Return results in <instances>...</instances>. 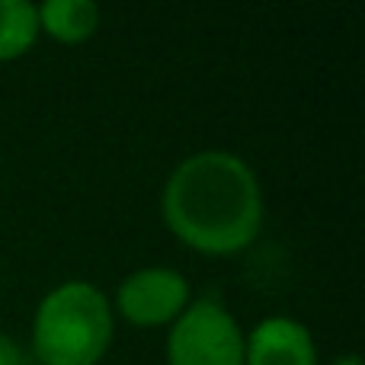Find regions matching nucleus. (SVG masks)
Instances as JSON below:
<instances>
[{"mask_svg":"<svg viewBox=\"0 0 365 365\" xmlns=\"http://www.w3.org/2000/svg\"><path fill=\"white\" fill-rule=\"evenodd\" d=\"M189 304L186 276L170 266H145L125 276L115 292V311L135 327L173 324Z\"/></svg>","mask_w":365,"mask_h":365,"instance_id":"nucleus-4","label":"nucleus"},{"mask_svg":"<svg viewBox=\"0 0 365 365\" xmlns=\"http://www.w3.org/2000/svg\"><path fill=\"white\" fill-rule=\"evenodd\" d=\"M244 365H317L314 336L295 317H266L244 336Z\"/></svg>","mask_w":365,"mask_h":365,"instance_id":"nucleus-5","label":"nucleus"},{"mask_svg":"<svg viewBox=\"0 0 365 365\" xmlns=\"http://www.w3.org/2000/svg\"><path fill=\"white\" fill-rule=\"evenodd\" d=\"M38 13L29 0H0V61H16L36 45Z\"/></svg>","mask_w":365,"mask_h":365,"instance_id":"nucleus-7","label":"nucleus"},{"mask_svg":"<svg viewBox=\"0 0 365 365\" xmlns=\"http://www.w3.org/2000/svg\"><path fill=\"white\" fill-rule=\"evenodd\" d=\"M330 365H362V359H359L356 353H346V356H336V359L330 362Z\"/></svg>","mask_w":365,"mask_h":365,"instance_id":"nucleus-9","label":"nucleus"},{"mask_svg":"<svg viewBox=\"0 0 365 365\" xmlns=\"http://www.w3.org/2000/svg\"><path fill=\"white\" fill-rule=\"evenodd\" d=\"M36 13L38 32L64 45L87 42L100 29V6L93 0H48V4L36 6Z\"/></svg>","mask_w":365,"mask_h":365,"instance_id":"nucleus-6","label":"nucleus"},{"mask_svg":"<svg viewBox=\"0 0 365 365\" xmlns=\"http://www.w3.org/2000/svg\"><path fill=\"white\" fill-rule=\"evenodd\" d=\"M0 365H26L23 346L6 334H0Z\"/></svg>","mask_w":365,"mask_h":365,"instance_id":"nucleus-8","label":"nucleus"},{"mask_svg":"<svg viewBox=\"0 0 365 365\" xmlns=\"http://www.w3.org/2000/svg\"><path fill=\"white\" fill-rule=\"evenodd\" d=\"M170 365H244V330L212 298L189 302L167 334Z\"/></svg>","mask_w":365,"mask_h":365,"instance_id":"nucleus-3","label":"nucleus"},{"mask_svg":"<svg viewBox=\"0 0 365 365\" xmlns=\"http://www.w3.org/2000/svg\"><path fill=\"white\" fill-rule=\"evenodd\" d=\"M164 221L180 244L205 257H234L263 227V192L253 167L231 151H199L164 186Z\"/></svg>","mask_w":365,"mask_h":365,"instance_id":"nucleus-1","label":"nucleus"},{"mask_svg":"<svg viewBox=\"0 0 365 365\" xmlns=\"http://www.w3.org/2000/svg\"><path fill=\"white\" fill-rule=\"evenodd\" d=\"M113 346V308L93 282L71 279L38 302L32 356L42 365H100Z\"/></svg>","mask_w":365,"mask_h":365,"instance_id":"nucleus-2","label":"nucleus"}]
</instances>
